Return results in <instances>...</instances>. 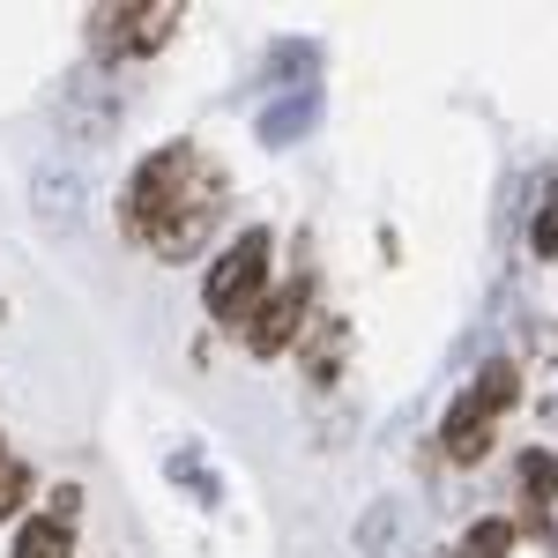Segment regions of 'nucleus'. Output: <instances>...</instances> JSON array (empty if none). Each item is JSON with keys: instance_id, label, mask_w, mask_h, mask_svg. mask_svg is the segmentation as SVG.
Returning a JSON list of instances; mask_svg holds the SVG:
<instances>
[{"instance_id": "f257e3e1", "label": "nucleus", "mask_w": 558, "mask_h": 558, "mask_svg": "<svg viewBox=\"0 0 558 558\" xmlns=\"http://www.w3.org/2000/svg\"><path fill=\"white\" fill-rule=\"evenodd\" d=\"M202 179H209V165H202V149H194V142H172V149L142 157V165H134V186H128V231L149 246V231H157V223H165V216H172Z\"/></svg>"}, {"instance_id": "f03ea898", "label": "nucleus", "mask_w": 558, "mask_h": 558, "mask_svg": "<svg viewBox=\"0 0 558 558\" xmlns=\"http://www.w3.org/2000/svg\"><path fill=\"white\" fill-rule=\"evenodd\" d=\"M268 231H239L223 254L209 260V276H202V305H209L216 320H254V305L268 299Z\"/></svg>"}, {"instance_id": "7ed1b4c3", "label": "nucleus", "mask_w": 558, "mask_h": 558, "mask_svg": "<svg viewBox=\"0 0 558 558\" xmlns=\"http://www.w3.org/2000/svg\"><path fill=\"white\" fill-rule=\"evenodd\" d=\"M52 134H60V157H75V165L120 134V97L105 89V75H97V68H89V75H75V83L52 97Z\"/></svg>"}, {"instance_id": "20e7f679", "label": "nucleus", "mask_w": 558, "mask_h": 558, "mask_svg": "<svg viewBox=\"0 0 558 558\" xmlns=\"http://www.w3.org/2000/svg\"><path fill=\"white\" fill-rule=\"evenodd\" d=\"M31 216H38V231L52 246H75L83 239V216H89V165L52 149L38 172H31Z\"/></svg>"}, {"instance_id": "39448f33", "label": "nucleus", "mask_w": 558, "mask_h": 558, "mask_svg": "<svg viewBox=\"0 0 558 558\" xmlns=\"http://www.w3.org/2000/svg\"><path fill=\"white\" fill-rule=\"evenodd\" d=\"M216 209H223V179L209 172L165 223H157V231H149V246H157L165 260H194L202 246H209V231H216Z\"/></svg>"}, {"instance_id": "423d86ee", "label": "nucleus", "mask_w": 558, "mask_h": 558, "mask_svg": "<svg viewBox=\"0 0 558 558\" xmlns=\"http://www.w3.org/2000/svg\"><path fill=\"white\" fill-rule=\"evenodd\" d=\"M305 305H313V283H305V276H291L276 299L254 305V320H246V350H254V357L291 350V343H299V328H305Z\"/></svg>"}, {"instance_id": "0eeeda50", "label": "nucleus", "mask_w": 558, "mask_h": 558, "mask_svg": "<svg viewBox=\"0 0 558 558\" xmlns=\"http://www.w3.org/2000/svg\"><path fill=\"white\" fill-rule=\"evenodd\" d=\"M410 536H417V521L402 499H373L365 521H357V558H410Z\"/></svg>"}, {"instance_id": "6e6552de", "label": "nucleus", "mask_w": 558, "mask_h": 558, "mask_svg": "<svg viewBox=\"0 0 558 558\" xmlns=\"http://www.w3.org/2000/svg\"><path fill=\"white\" fill-rule=\"evenodd\" d=\"M439 447H447V454H454L462 470L492 454V417L476 410L470 395H454V402H447V425H439Z\"/></svg>"}, {"instance_id": "1a4fd4ad", "label": "nucleus", "mask_w": 558, "mask_h": 558, "mask_svg": "<svg viewBox=\"0 0 558 558\" xmlns=\"http://www.w3.org/2000/svg\"><path fill=\"white\" fill-rule=\"evenodd\" d=\"M313 120H320V89L305 83L299 97H276V105L260 112V142H268V149H291V142H305Z\"/></svg>"}, {"instance_id": "9d476101", "label": "nucleus", "mask_w": 558, "mask_h": 558, "mask_svg": "<svg viewBox=\"0 0 558 558\" xmlns=\"http://www.w3.org/2000/svg\"><path fill=\"white\" fill-rule=\"evenodd\" d=\"M8 558H75V521L60 514H31L15 529V551Z\"/></svg>"}, {"instance_id": "9b49d317", "label": "nucleus", "mask_w": 558, "mask_h": 558, "mask_svg": "<svg viewBox=\"0 0 558 558\" xmlns=\"http://www.w3.org/2000/svg\"><path fill=\"white\" fill-rule=\"evenodd\" d=\"M514 395H521V373H514V357H492V365L476 373V387H470V402L484 410V417H492V425H499V417L514 410Z\"/></svg>"}, {"instance_id": "f8f14e48", "label": "nucleus", "mask_w": 558, "mask_h": 558, "mask_svg": "<svg viewBox=\"0 0 558 558\" xmlns=\"http://www.w3.org/2000/svg\"><path fill=\"white\" fill-rule=\"evenodd\" d=\"M31 492H38V476H31V462L0 454V521H15V514H23V507H31Z\"/></svg>"}, {"instance_id": "ddd939ff", "label": "nucleus", "mask_w": 558, "mask_h": 558, "mask_svg": "<svg viewBox=\"0 0 558 558\" xmlns=\"http://www.w3.org/2000/svg\"><path fill=\"white\" fill-rule=\"evenodd\" d=\"M521 484H529L536 507H551V499H558V454H551V447H529V454H521Z\"/></svg>"}, {"instance_id": "4468645a", "label": "nucleus", "mask_w": 558, "mask_h": 558, "mask_svg": "<svg viewBox=\"0 0 558 558\" xmlns=\"http://www.w3.org/2000/svg\"><path fill=\"white\" fill-rule=\"evenodd\" d=\"M507 551H514V521H499V514H484L462 536V558H507Z\"/></svg>"}, {"instance_id": "2eb2a0df", "label": "nucleus", "mask_w": 558, "mask_h": 558, "mask_svg": "<svg viewBox=\"0 0 558 558\" xmlns=\"http://www.w3.org/2000/svg\"><path fill=\"white\" fill-rule=\"evenodd\" d=\"M536 254H558V194L544 202V216H536Z\"/></svg>"}, {"instance_id": "dca6fc26", "label": "nucleus", "mask_w": 558, "mask_h": 558, "mask_svg": "<svg viewBox=\"0 0 558 558\" xmlns=\"http://www.w3.org/2000/svg\"><path fill=\"white\" fill-rule=\"evenodd\" d=\"M0 454H8V447H0Z\"/></svg>"}]
</instances>
